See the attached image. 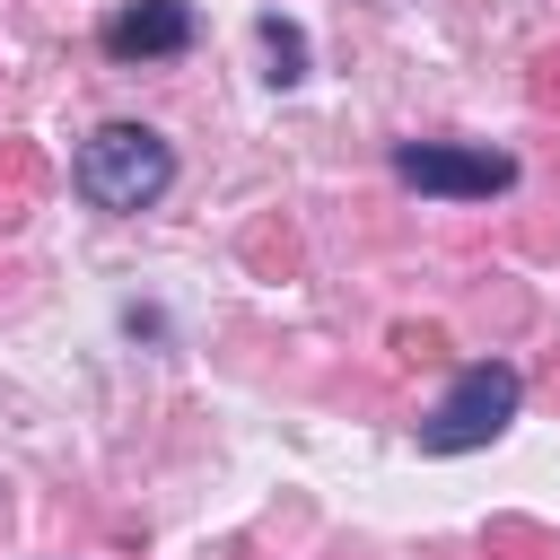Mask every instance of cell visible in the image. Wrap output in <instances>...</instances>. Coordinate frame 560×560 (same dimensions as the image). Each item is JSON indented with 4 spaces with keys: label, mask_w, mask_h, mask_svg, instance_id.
I'll use <instances>...</instances> for the list:
<instances>
[{
    "label": "cell",
    "mask_w": 560,
    "mask_h": 560,
    "mask_svg": "<svg viewBox=\"0 0 560 560\" xmlns=\"http://www.w3.org/2000/svg\"><path fill=\"white\" fill-rule=\"evenodd\" d=\"M70 184H79L96 210H149V201L175 184V149H166L149 122H105V131H88Z\"/></svg>",
    "instance_id": "6da1fadb"
},
{
    "label": "cell",
    "mask_w": 560,
    "mask_h": 560,
    "mask_svg": "<svg viewBox=\"0 0 560 560\" xmlns=\"http://www.w3.org/2000/svg\"><path fill=\"white\" fill-rule=\"evenodd\" d=\"M508 420H516V368L472 359V368L455 376V394L420 420V446H429V455H472V446H490Z\"/></svg>",
    "instance_id": "7a4b0ae2"
},
{
    "label": "cell",
    "mask_w": 560,
    "mask_h": 560,
    "mask_svg": "<svg viewBox=\"0 0 560 560\" xmlns=\"http://www.w3.org/2000/svg\"><path fill=\"white\" fill-rule=\"evenodd\" d=\"M394 175L411 192H438V201H490L516 184V158L508 149H455V140H402Z\"/></svg>",
    "instance_id": "3957f363"
},
{
    "label": "cell",
    "mask_w": 560,
    "mask_h": 560,
    "mask_svg": "<svg viewBox=\"0 0 560 560\" xmlns=\"http://www.w3.org/2000/svg\"><path fill=\"white\" fill-rule=\"evenodd\" d=\"M184 44H192V9L184 0H131V9L105 18V52L114 61H166Z\"/></svg>",
    "instance_id": "277c9868"
},
{
    "label": "cell",
    "mask_w": 560,
    "mask_h": 560,
    "mask_svg": "<svg viewBox=\"0 0 560 560\" xmlns=\"http://www.w3.org/2000/svg\"><path fill=\"white\" fill-rule=\"evenodd\" d=\"M262 52H271V79H280V88H289V79H306V35H298L280 9L262 18Z\"/></svg>",
    "instance_id": "5b68a950"
}]
</instances>
